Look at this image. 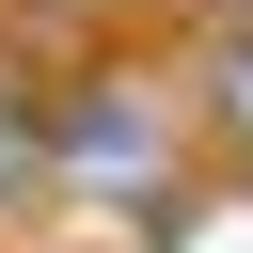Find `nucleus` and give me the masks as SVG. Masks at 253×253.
<instances>
[{"mask_svg":"<svg viewBox=\"0 0 253 253\" xmlns=\"http://www.w3.org/2000/svg\"><path fill=\"white\" fill-rule=\"evenodd\" d=\"M221 95H237V126H253V47H237V79H221Z\"/></svg>","mask_w":253,"mask_h":253,"instance_id":"obj_1","label":"nucleus"}]
</instances>
